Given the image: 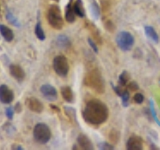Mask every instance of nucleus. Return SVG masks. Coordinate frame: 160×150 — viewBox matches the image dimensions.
<instances>
[{"label": "nucleus", "instance_id": "obj_1", "mask_svg": "<svg viewBox=\"0 0 160 150\" xmlns=\"http://www.w3.org/2000/svg\"><path fill=\"white\" fill-rule=\"evenodd\" d=\"M109 111L107 106L98 99H91L86 103L82 111L85 122L92 125H100L108 119Z\"/></svg>", "mask_w": 160, "mask_h": 150}, {"label": "nucleus", "instance_id": "obj_2", "mask_svg": "<svg viewBox=\"0 0 160 150\" xmlns=\"http://www.w3.org/2000/svg\"><path fill=\"white\" fill-rule=\"evenodd\" d=\"M84 84L93 91L97 93H103L105 89L104 79L98 69H92L85 75Z\"/></svg>", "mask_w": 160, "mask_h": 150}, {"label": "nucleus", "instance_id": "obj_3", "mask_svg": "<svg viewBox=\"0 0 160 150\" xmlns=\"http://www.w3.org/2000/svg\"><path fill=\"white\" fill-rule=\"evenodd\" d=\"M47 20H48V23L50 24V26L52 28L56 30L62 29L64 25V21L61 15V11H60V8L57 5H55V4L51 5V6L48 8Z\"/></svg>", "mask_w": 160, "mask_h": 150}, {"label": "nucleus", "instance_id": "obj_4", "mask_svg": "<svg viewBox=\"0 0 160 150\" xmlns=\"http://www.w3.org/2000/svg\"><path fill=\"white\" fill-rule=\"evenodd\" d=\"M33 137L39 144H46L51 138V130L45 123H37L33 129Z\"/></svg>", "mask_w": 160, "mask_h": 150}, {"label": "nucleus", "instance_id": "obj_5", "mask_svg": "<svg viewBox=\"0 0 160 150\" xmlns=\"http://www.w3.org/2000/svg\"><path fill=\"white\" fill-rule=\"evenodd\" d=\"M116 43L118 47L123 51H129L131 50L134 45V37L131 33L127 31L120 32L116 37Z\"/></svg>", "mask_w": 160, "mask_h": 150}, {"label": "nucleus", "instance_id": "obj_6", "mask_svg": "<svg viewBox=\"0 0 160 150\" xmlns=\"http://www.w3.org/2000/svg\"><path fill=\"white\" fill-rule=\"evenodd\" d=\"M53 69L57 75L61 77H65L69 71V64L65 56L58 55L53 59Z\"/></svg>", "mask_w": 160, "mask_h": 150}, {"label": "nucleus", "instance_id": "obj_7", "mask_svg": "<svg viewBox=\"0 0 160 150\" xmlns=\"http://www.w3.org/2000/svg\"><path fill=\"white\" fill-rule=\"evenodd\" d=\"M14 99V93L7 85H0V102L3 104H10Z\"/></svg>", "mask_w": 160, "mask_h": 150}, {"label": "nucleus", "instance_id": "obj_8", "mask_svg": "<svg viewBox=\"0 0 160 150\" xmlns=\"http://www.w3.org/2000/svg\"><path fill=\"white\" fill-rule=\"evenodd\" d=\"M40 92H41L42 96L49 100V101H55L57 99V90L55 89L52 85L50 84H44L40 87Z\"/></svg>", "mask_w": 160, "mask_h": 150}, {"label": "nucleus", "instance_id": "obj_9", "mask_svg": "<svg viewBox=\"0 0 160 150\" xmlns=\"http://www.w3.org/2000/svg\"><path fill=\"white\" fill-rule=\"evenodd\" d=\"M25 105H26V107L30 111L35 113H41L44 108L42 102L35 97H28L26 99V101H25Z\"/></svg>", "mask_w": 160, "mask_h": 150}, {"label": "nucleus", "instance_id": "obj_10", "mask_svg": "<svg viewBox=\"0 0 160 150\" xmlns=\"http://www.w3.org/2000/svg\"><path fill=\"white\" fill-rule=\"evenodd\" d=\"M9 72H10V75H11L14 79H16L18 82H22L25 78V72L20 65L11 64L9 66Z\"/></svg>", "mask_w": 160, "mask_h": 150}, {"label": "nucleus", "instance_id": "obj_11", "mask_svg": "<svg viewBox=\"0 0 160 150\" xmlns=\"http://www.w3.org/2000/svg\"><path fill=\"white\" fill-rule=\"evenodd\" d=\"M127 150H141L143 148V141L139 136L129 137L126 142Z\"/></svg>", "mask_w": 160, "mask_h": 150}, {"label": "nucleus", "instance_id": "obj_12", "mask_svg": "<svg viewBox=\"0 0 160 150\" xmlns=\"http://www.w3.org/2000/svg\"><path fill=\"white\" fill-rule=\"evenodd\" d=\"M77 144L80 149L83 150H91L93 149V144L90 139L84 134H80L77 137Z\"/></svg>", "mask_w": 160, "mask_h": 150}, {"label": "nucleus", "instance_id": "obj_13", "mask_svg": "<svg viewBox=\"0 0 160 150\" xmlns=\"http://www.w3.org/2000/svg\"><path fill=\"white\" fill-rule=\"evenodd\" d=\"M75 16H76V14H75L73 7V0H70L67 6L65 7V19L67 22L72 23L75 21Z\"/></svg>", "mask_w": 160, "mask_h": 150}, {"label": "nucleus", "instance_id": "obj_14", "mask_svg": "<svg viewBox=\"0 0 160 150\" xmlns=\"http://www.w3.org/2000/svg\"><path fill=\"white\" fill-rule=\"evenodd\" d=\"M0 34L4 38V40L6 42H11L14 39V33L11 29L7 27L6 25L0 24Z\"/></svg>", "mask_w": 160, "mask_h": 150}, {"label": "nucleus", "instance_id": "obj_15", "mask_svg": "<svg viewBox=\"0 0 160 150\" xmlns=\"http://www.w3.org/2000/svg\"><path fill=\"white\" fill-rule=\"evenodd\" d=\"M61 95L62 98L68 103H72L74 101V95H73V91L72 89L70 88L69 86H63L61 88Z\"/></svg>", "mask_w": 160, "mask_h": 150}, {"label": "nucleus", "instance_id": "obj_16", "mask_svg": "<svg viewBox=\"0 0 160 150\" xmlns=\"http://www.w3.org/2000/svg\"><path fill=\"white\" fill-rule=\"evenodd\" d=\"M89 8H90V11H91L92 17L95 20H97L100 17V7L98 6L97 2L95 1V0H90Z\"/></svg>", "mask_w": 160, "mask_h": 150}, {"label": "nucleus", "instance_id": "obj_17", "mask_svg": "<svg viewBox=\"0 0 160 150\" xmlns=\"http://www.w3.org/2000/svg\"><path fill=\"white\" fill-rule=\"evenodd\" d=\"M73 7L75 14L79 17H84L85 15V10L83 7V2L82 0H75V2H73Z\"/></svg>", "mask_w": 160, "mask_h": 150}, {"label": "nucleus", "instance_id": "obj_18", "mask_svg": "<svg viewBox=\"0 0 160 150\" xmlns=\"http://www.w3.org/2000/svg\"><path fill=\"white\" fill-rule=\"evenodd\" d=\"M144 31H145V34H146V36L149 39H151L152 41L155 42V43H158V41H159L158 35H157L156 31H155L153 27H151V26H145L144 27Z\"/></svg>", "mask_w": 160, "mask_h": 150}, {"label": "nucleus", "instance_id": "obj_19", "mask_svg": "<svg viewBox=\"0 0 160 150\" xmlns=\"http://www.w3.org/2000/svg\"><path fill=\"white\" fill-rule=\"evenodd\" d=\"M56 41H57V44L58 46H60L61 48H68L70 45H71V41H70V39L66 36V35H59V36L56 38Z\"/></svg>", "mask_w": 160, "mask_h": 150}, {"label": "nucleus", "instance_id": "obj_20", "mask_svg": "<svg viewBox=\"0 0 160 150\" xmlns=\"http://www.w3.org/2000/svg\"><path fill=\"white\" fill-rule=\"evenodd\" d=\"M6 19H7V21L10 24H12L13 26H15V27L21 26V24H20V22L18 21V19L14 16V14L10 11V10H7V12H6Z\"/></svg>", "mask_w": 160, "mask_h": 150}, {"label": "nucleus", "instance_id": "obj_21", "mask_svg": "<svg viewBox=\"0 0 160 150\" xmlns=\"http://www.w3.org/2000/svg\"><path fill=\"white\" fill-rule=\"evenodd\" d=\"M35 35H36V37L40 40V41L45 40V33L43 31L41 23L40 22H37V24L35 25Z\"/></svg>", "mask_w": 160, "mask_h": 150}, {"label": "nucleus", "instance_id": "obj_22", "mask_svg": "<svg viewBox=\"0 0 160 150\" xmlns=\"http://www.w3.org/2000/svg\"><path fill=\"white\" fill-rule=\"evenodd\" d=\"M129 80H130V77H129L128 73L126 71H124L120 74V76H119V85L125 87L129 83Z\"/></svg>", "mask_w": 160, "mask_h": 150}, {"label": "nucleus", "instance_id": "obj_23", "mask_svg": "<svg viewBox=\"0 0 160 150\" xmlns=\"http://www.w3.org/2000/svg\"><path fill=\"white\" fill-rule=\"evenodd\" d=\"M120 97H121V101H122V105L124 107H127L128 104H129V101H130V94L129 92L127 91L126 89L124 90L123 93L120 95Z\"/></svg>", "mask_w": 160, "mask_h": 150}, {"label": "nucleus", "instance_id": "obj_24", "mask_svg": "<svg viewBox=\"0 0 160 150\" xmlns=\"http://www.w3.org/2000/svg\"><path fill=\"white\" fill-rule=\"evenodd\" d=\"M109 139L111 140L112 142H117L118 139H119V134L116 130H112L111 132H110V135H109Z\"/></svg>", "mask_w": 160, "mask_h": 150}, {"label": "nucleus", "instance_id": "obj_25", "mask_svg": "<svg viewBox=\"0 0 160 150\" xmlns=\"http://www.w3.org/2000/svg\"><path fill=\"white\" fill-rule=\"evenodd\" d=\"M133 99H134V102L135 103H137V104H141V103H143V101H144V96L141 94V93H136L134 95V97H133Z\"/></svg>", "mask_w": 160, "mask_h": 150}, {"label": "nucleus", "instance_id": "obj_26", "mask_svg": "<svg viewBox=\"0 0 160 150\" xmlns=\"http://www.w3.org/2000/svg\"><path fill=\"white\" fill-rule=\"evenodd\" d=\"M5 114H6V117L9 120H12L13 115H14V109L12 107H7L6 110H5Z\"/></svg>", "mask_w": 160, "mask_h": 150}, {"label": "nucleus", "instance_id": "obj_27", "mask_svg": "<svg viewBox=\"0 0 160 150\" xmlns=\"http://www.w3.org/2000/svg\"><path fill=\"white\" fill-rule=\"evenodd\" d=\"M88 44H89V46L93 49V51H94L95 53H97V52H98L97 45H96V43H95L91 38H88Z\"/></svg>", "mask_w": 160, "mask_h": 150}, {"label": "nucleus", "instance_id": "obj_28", "mask_svg": "<svg viewBox=\"0 0 160 150\" xmlns=\"http://www.w3.org/2000/svg\"><path fill=\"white\" fill-rule=\"evenodd\" d=\"M127 85H128V90H130V91H137L138 90V85L135 82H129Z\"/></svg>", "mask_w": 160, "mask_h": 150}, {"label": "nucleus", "instance_id": "obj_29", "mask_svg": "<svg viewBox=\"0 0 160 150\" xmlns=\"http://www.w3.org/2000/svg\"><path fill=\"white\" fill-rule=\"evenodd\" d=\"M98 148L99 149H114V147L112 146V145H109L108 143H106V142H103V143H100L99 145H98Z\"/></svg>", "mask_w": 160, "mask_h": 150}, {"label": "nucleus", "instance_id": "obj_30", "mask_svg": "<svg viewBox=\"0 0 160 150\" xmlns=\"http://www.w3.org/2000/svg\"><path fill=\"white\" fill-rule=\"evenodd\" d=\"M105 27H106L109 31H113V29H114V25L112 24L111 21H107L106 24H105Z\"/></svg>", "mask_w": 160, "mask_h": 150}, {"label": "nucleus", "instance_id": "obj_31", "mask_svg": "<svg viewBox=\"0 0 160 150\" xmlns=\"http://www.w3.org/2000/svg\"><path fill=\"white\" fill-rule=\"evenodd\" d=\"M12 149H19V150H23V148L21 146H19V145H13Z\"/></svg>", "mask_w": 160, "mask_h": 150}, {"label": "nucleus", "instance_id": "obj_32", "mask_svg": "<svg viewBox=\"0 0 160 150\" xmlns=\"http://www.w3.org/2000/svg\"><path fill=\"white\" fill-rule=\"evenodd\" d=\"M53 1H55V2H58V1H59V0H53Z\"/></svg>", "mask_w": 160, "mask_h": 150}]
</instances>
